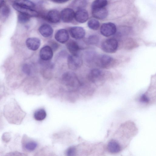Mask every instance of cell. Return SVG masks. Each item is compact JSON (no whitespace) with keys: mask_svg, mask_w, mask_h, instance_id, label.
<instances>
[{"mask_svg":"<svg viewBox=\"0 0 156 156\" xmlns=\"http://www.w3.org/2000/svg\"><path fill=\"white\" fill-rule=\"evenodd\" d=\"M76 150L75 147H70L67 149L66 152V156H76Z\"/></svg>","mask_w":156,"mask_h":156,"instance_id":"cell-28","label":"cell"},{"mask_svg":"<svg viewBox=\"0 0 156 156\" xmlns=\"http://www.w3.org/2000/svg\"><path fill=\"white\" fill-rule=\"evenodd\" d=\"M71 37L74 38L80 39L83 38L85 35V31L82 27H73L69 30Z\"/></svg>","mask_w":156,"mask_h":156,"instance_id":"cell-9","label":"cell"},{"mask_svg":"<svg viewBox=\"0 0 156 156\" xmlns=\"http://www.w3.org/2000/svg\"><path fill=\"white\" fill-rule=\"evenodd\" d=\"M52 2H55L57 3H62L63 2H67L68 1L66 0H54L52 1Z\"/></svg>","mask_w":156,"mask_h":156,"instance_id":"cell-31","label":"cell"},{"mask_svg":"<svg viewBox=\"0 0 156 156\" xmlns=\"http://www.w3.org/2000/svg\"><path fill=\"white\" fill-rule=\"evenodd\" d=\"M87 25L90 29L93 30H97L99 27L100 23L98 20L92 19L88 21Z\"/></svg>","mask_w":156,"mask_h":156,"instance_id":"cell-23","label":"cell"},{"mask_svg":"<svg viewBox=\"0 0 156 156\" xmlns=\"http://www.w3.org/2000/svg\"><path fill=\"white\" fill-rule=\"evenodd\" d=\"M62 83L69 88H76L79 84V80L76 75L71 72L64 73L62 75Z\"/></svg>","mask_w":156,"mask_h":156,"instance_id":"cell-2","label":"cell"},{"mask_svg":"<svg viewBox=\"0 0 156 156\" xmlns=\"http://www.w3.org/2000/svg\"><path fill=\"white\" fill-rule=\"evenodd\" d=\"M15 3L22 6L33 9L35 5L33 2L29 0H19L16 1Z\"/></svg>","mask_w":156,"mask_h":156,"instance_id":"cell-22","label":"cell"},{"mask_svg":"<svg viewBox=\"0 0 156 156\" xmlns=\"http://www.w3.org/2000/svg\"><path fill=\"white\" fill-rule=\"evenodd\" d=\"M37 146V143L33 140L27 141L23 144L24 148L27 151H34L36 148Z\"/></svg>","mask_w":156,"mask_h":156,"instance_id":"cell-20","label":"cell"},{"mask_svg":"<svg viewBox=\"0 0 156 156\" xmlns=\"http://www.w3.org/2000/svg\"><path fill=\"white\" fill-rule=\"evenodd\" d=\"M55 38L58 42L61 43H64L67 41L69 39V33L65 29H60L56 33Z\"/></svg>","mask_w":156,"mask_h":156,"instance_id":"cell-11","label":"cell"},{"mask_svg":"<svg viewBox=\"0 0 156 156\" xmlns=\"http://www.w3.org/2000/svg\"><path fill=\"white\" fill-rule=\"evenodd\" d=\"M4 3V1H0V9L2 7V6L3 5Z\"/></svg>","mask_w":156,"mask_h":156,"instance_id":"cell-32","label":"cell"},{"mask_svg":"<svg viewBox=\"0 0 156 156\" xmlns=\"http://www.w3.org/2000/svg\"><path fill=\"white\" fill-rule=\"evenodd\" d=\"M74 18L79 23H85L88 18V12L84 9H78L75 13Z\"/></svg>","mask_w":156,"mask_h":156,"instance_id":"cell-12","label":"cell"},{"mask_svg":"<svg viewBox=\"0 0 156 156\" xmlns=\"http://www.w3.org/2000/svg\"><path fill=\"white\" fill-rule=\"evenodd\" d=\"M118 46L117 41L114 38L108 39L101 44V48L104 51L108 53H113L117 50Z\"/></svg>","mask_w":156,"mask_h":156,"instance_id":"cell-4","label":"cell"},{"mask_svg":"<svg viewBox=\"0 0 156 156\" xmlns=\"http://www.w3.org/2000/svg\"><path fill=\"white\" fill-rule=\"evenodd\" d=\"M27 47L30 50L36 51L39 47L41 44L40 40L36 37H30L26 41Z\"/></svg>","mask_w":156,"mask_h":156,"instance_id":"cell-13","label":"cell"},{"mask_svg":"<svg viewBox=\"0 0 156 156\" xmlns=\"http://www.w3.org/2000/svg\"><path fill=\"white\" fill-rule=\"evenodd\" d=\"M99 41V38L96 35H92L89 37L87 40L88 43L90 44H95Z\"/></svg>","mask_w":156,"mask_h":156,"instance_id":"cell-26","label":"cell"},{"mask_svg":"<svg viewBox=\"0 0 156 156\" xmlns=\"http://www.w3.org/2000/svg\"><path fill=\"white\" fill-rule=\"evenodd\" d=\"M67 47L72 55H78L80 47L76 41L73 40L70 41L67 44Z\"/></svg>","mask_w":156,"mask_h":156,"instance_id":"cell-18","label":"cell"},{"mask_svg":"<svg viewBox=\"0 0 156 156\" xmlns=\"http://www.w3.org/2000/svg\"><path fill=\"white\" fill-rule=\"evenodd\" d=\"M121 146L117 141L114 140H111L107 145L108 151L112 154H117L121 150Z\"/></svg>","mask_w":156,"mask_h":156,"instance_id":"cell-15","label":"cell"},{"mask_svg":"<svg viewBox=\"0 0 156 156\" xmlns=\"http://www.w3.org/2000/svg\"><path fill=\"white\" fill-rule=\"evenodd\" d=\"M67 62L69 68L72 70L78 69L82 64V60L78 55H69L68 57Z\"/></svg>","mask_w":156,"mask_h":156,"instance_id":"cell-6","label":"cell"},{"mask_svg":"<svg viewBox=\"0 0 156 156\" xmlns=\"http://www.w3.org/2000/svg\"><path fill=\"white\" fill-rule=\"evenodd\" d=\"M53 52L51 48L49 46H45L42 48L40 51L41 58L44 61H48L52 57Z\"/></svg>","mask_w":156,"mask_h":156,"instance_id":"cell-10","label":"cell"},{"mask_svg":"<svg viewBox=\"0 0 156 156\" xmlns=\"http://www.w3.org/2000/svg\"><path fill=\"white\" fill-rule=\"evenodd\" d=\"M75 14L74 11L71 9L66 8L61 11L60 17L63 21L65 23H69L73 20Z\"/></svg>","mask_w":156,"mask_h":156,"instance_id":"cell-8","label":"cell"},{"mask_svg":"<svg viewBox=\"0 0 156 156\" xmlns=\"http://www.w3.org/2000/svg\"><path fill=\"white\" fill-rule=\"evenodd\" d=\"M108 14V11L105 7L92 9L93 16L97 19H104L107 17Z\"/></svg>","mask_w":156,"mask_h":156,"instance_id":"cell-14","label":"cell"},{"mask_svg":"<svg viewBox=\"0 0 156 156\" xmlns=\"http://www.w3.org/2000/svg\"><path fill=\"white\" fill-rule=\"evenodd\" d=\"M22 70L24 73L27 75L31 74L32 72L30 66L27 64H24L23 66Z\"/></svg>","mask_w":156,"mask_h":156,"instance_id":"cell-29","label":"cell"},{"mask_svg":"<svg viewBox=\"0 0 156 156\" xmlns=\"http://www.w3.org/2000/svg\"><path fill=\"white\" fill-rule=\"evenodd\" d=\"M5 156H26L24 154L17 151L9 152Z\"/></svg>","mask_w":156,"mask_h":156,"instance_id":"cell-30","label":"cell"},{"mask_svg":"<svg viewBox=\"0 0 156 156\" xmlns=\"http://www.w3.org/2000/svg\"><path fill=\"white\" fill-rule=\"evenodd\" d=\"M47 113L43 108H40L35 112L34 114V119L36 120L41 121L44 120L46 117Z\"/></svg>","mask_w":156,"mask_h":156,"instance_id":"cell-19","label":"cell"},{"mask_svg":"<svg viewBox=\"0 0 156 156\" xmlns=\"http://www.w3.org/2000/svg\"><path fill=\"white\" fill-rule=\"evenodd\" d=\"M18 16V20L20 23H25L28 21L30 17L24 14L19 12Z\"/></svg>","mask_w":156,"mask_h":156,"instance_id":"cell-24","label":"cell"},{"mask_svg":"<svg viewBox=\"0 0 156 156\" xmlns=\"http://www.w3.org/2000/svg\"><path fill=\"white\" fill-rule=\"evenodd\" d=\"M113 76L110 72L98 68L92 69L87 76L89 81L94 84L101 86L112 79Z\"/></svg>","mask_w":156,"mask_h":156,"instance_id":"cell-1","label":"cell"},{"mask_svg":"<svg viewBox=\"0 0 156 156\" xmlns=\"http://www.w3.org/2000/svg\"><path fill=\"white\" fill-rule=\"evenodd\" d=\"M39 31L42 36L46 37L51 36L53 33V30L51 26L47 24L41 26L39 29Z\"/></svg>","mask_w":156,"mask_h":156,"instance_id":"cell-17","label":"cell"},{"mask_svg":"<svg viewBox=\"0 0 156 156\" xmlns=\"http://www.w3.org/2000/svg\"><path fill=\"white\" fill-rule=\"evenodd\" d=\"M1 13L4 17H7L9 15L10 9L9 7L6 5H3L2 6Z\"/></svg>","mask_w":156,"mask_h":156,"instance_id":"cell-27","label":"cell"},{"mask_svg":"<svg viewBox=\"0 0 156 156\" xmlns=\"http://www.w3.org/2000/svg\"><path fill=\"white\" fill-rule=\"evenodd\" d=\"M116 31V26L114 23L111 22L103 23L100 28L101 34L107 37L114 35Z\"/></svg>","mask_w":156,"mask_h":156,"instance_id":"cell-5","label":"cell"},{"mask_svg":"<svg viewBox=\"0 0 156 156\" xmlns=\"http://www.w3.org/2000/svg\"><path fill=\"white\" fill-rule=\"evenodd\" d=\"M13 8L20 13L26 14L30 17H37L39 15L38 12L34 9L20 5L15 2L12 4Z\"/></svg>","mask_w":156,"mask_h":156,"instance_id":"cell-7","label":"cell"},{"mask_svg":"<svg viewBox=\"0 0 156 156\" xmlns=\"http://www.w3.org/2000/svg\"><path fill=\"white\" fill-rule=\"evenodd\" d=\"M94 62L97 66L102 68H109L114 65L112 58L107 55H102L96 58Z\"/></svg>","mask_w":156,"mask_h":156,"instance_id":"cell-3","label":"cell"},{"mask_svg":"<svg viewBox=\"0 0 156 156\" xmlns=\"http://www.w3.org/2000/svg\"><path fill=\"white\" fill-rule=\"evenodd\" d=\"M108 4V1L105 0H97L94 1L91 5V9H95L105 8Z\"/></svg>","mask_w":156,"mask_h":156,"instance_id":"cell-21","label":"cell"},{"mask_svg":"<svg viewBox=\"0 0 156 156\" xmlns=\"http://www.w3.org/2000/svg\"><path fill=\"white\" fill-rule=\"evenodd\" d=\"M87 4V2L85 0H76L74 1L73 5L75 8H77L78 9H83V8L86 6Z\"/></svg>","mask_w":156,"mask_h":156,"instance_id":"cell-25","label":"cell"},{"mask_svg":"<svg viewBox=\"0 0 156 156\" xmlns=\"http://www.w3.org/2000/svg\"><path fill=\"white\" fill-rule=\"evenodd\" d=\"M46 18L47 20L52 23L58 22L61 18L59 12L56 10H51L48 12Z\"/></svg>","mask_w":156,"mask_h":156,"instance_id":"cell-16","label":"cell"}]
</instances>
